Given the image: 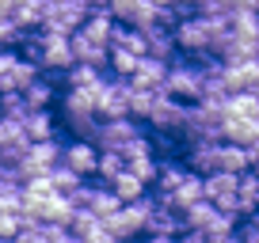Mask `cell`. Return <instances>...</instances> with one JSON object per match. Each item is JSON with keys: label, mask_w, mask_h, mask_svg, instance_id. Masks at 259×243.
<instances>
[{"label": "cell", "mask_w": 259, "mask_h": 243, "mask_svg": "<svg viewBox=\"0 0 259 243\" xmlns=\"http://www.w3.org/2000/svg\"><path fill=\"white\" fill-rule=\"evenodd\" d=\"M168 95L183 99V103H202L206 95V61H171V73H168Z\"/></svg>", "instance_id": "1"}, {"label": "cell", "mask_w": 259, "mask_h": 243, "mask_svg": "<svg viewBox=\"0 0 259 243\" xmlns=\"http://www.w3.org/2000/svg\"><path fill=\"white\" fill-rule=\"evenodd\" d=\"M187 106L183 99L168 95V88L160 91V99H156V106L149 110V133H168V137H183V126H187Z\"/></svg>", "instance_id": "2"}, {"label": "cell", "mask_w": 259, "mask_h": 243, "mask_svg": "<svg viewBox=\"0 0 259 243\" xmlns=\"http://www.w3.org/2000/svg\"><path fill=\"white\" fill-rule=\"evenodd\" d=\"M141 133H145L141 122L130 118V114L126 118H103L99 122V133H96V145H99V152H107V148H118L122 152V148H126L134 137H141Z\"/></svg>", "instance_id": "3"}, {"label": "cell", "mask_w": 259, "mask_h": 243, "mask_svg": "<svg viewBox=\"0 0 259 243\" xmlns=\"http://www.w3.org/2000/svg\"><path fill=\"white\" fill-rule=\"evenodd\" d=\"M46 34V49H42V73H69L76 65V49H73V34H54V31H42Z\"/></svg>", "instance_id": "4"}, {"label": "cell", "mask_w": 259, "mask_h": 243, "mask_svg": "<svg viewBox=\"0 0 259 243\" xmlns=\"http://www.w3.org/2000/svg\"><path fill=\"white\" fill-rule=\"evenodd\" d=\"M183 163L191 171H198V175H213V171H221V141H213V137L187 141Z\"/></svg>", "instance_id": "5"}, {"label": "cell", "mask_w": 259, "mask_h": 243, "mask_svg": "<svg viewBox=\"0 0 259 243\" xmlns=\"http://www.w3.org/2000/svg\"><path fill=\"white\" fill-rule=\"evenodd\" d=\"M111 12H114V19L118 23H126V27H153L156 19H160V8H156L153 0H111Z\"/></svg>", "instance_id": "6"}, {"label": "cell", "mask_w": 259, "mask_h": 243, "mask_svg": "<svg viewBox=\"0 0 259 243\" xmlns=\"http://www.w3.org/2000/svg\"><path fill=\"white\" fill-rule=\"evenodd\" d=\"M61 163H69L73 171H80L84 178H99V145L96 141L73 137L69 145H65V160Z\"/></svg>", "instance_id": "7"}, {"label": "cell", "mask_w": 259, "mask_h": 243, "mask_svg": "<svg viewBox=\"0 0 259 243\" xmlns=\"http://www.w3.org/2000/svg\"><path fill=\"white\" fill-rule=\"evenodd\" d=\"M225 84L229 91H255L259 88V61H225Z\"/></svg>", "instance_id": "8"}, {"label": "cell", "mask_w": 259, "mask_h": 243, "mask_svg": "<svg viewBox=\"0 0 259 243\" xmlns=\"http://www.w3.org/2000/svg\"><path fill=\"white\" fill-rule=\"evenodd\" d=\"M73 49H76V61H84V65L111 69V46H103V42H92L84 31H73Z\"/></svg>", "instance_id": "9"}, {"label": "cell", "mask_w": 259, "mask_h": 243, "mask_svg": "<svg viewBox=\"0 0 259 243\" xmlns=\"http://www.w3.org/2000/svg\"><path fill=\"white\" fill-rule=\"evenodd\" d=\"M145 34H149V57H160V61H176L179 42H176V31H171V27L153 23V27H145Z\"/></svg>", "instance_id": "10"}, {"label": "cell", "mask_w": 259, "mask_h": 243, "mask_svg": "<svg viewBox=\"0 0 259 243\" xmlns=\"http://www.w3.org/2000/svg\"><path fill=\"white\" fill-rule=\"evenodd\" d=\"M23 99H27L31 110H54V106H57V80L38 76L34 84H27V88H23Z\"/></svg>", "instance_id": "11"}, {"label": "cell", "mask_w": 259, "mask_h": 243, "mask_svg": "<svg viewBox=\"0 0 259 243\" xmlns=\"http://www.w3.org/2000/svg\"><path fill=\"white\" fill-rule=\"evenodd\" d=\"M225 141L233 145H255L259 141V118H244V114H229L225 118Z\"/></svg>", "instance_id": "12"}, {"label": "cell", "mask_w": 259, "mask_h": 243, "mask_svg": "<svg viewBox=\"0 0 259 243\" xmlns=\"http://www.w3.org/2000/svg\"><path fill=\"white\" fill-rule=\"evenodd\" d=\"M171 73V61H160V57H141V69L134 73V84L138 88H164Z\"/></svg>", "instance_id": "13"}, {"label": "cell", "mask_w": 259, "mask_h": 243, "mask_svg": "<svg viewBox=\"0 0 259 243\" xmlns=\"http://www.w3.org/2000/svg\"><path fill=\"white\" fill-rule=\"evenodd\" d=\"M191 175V167L179 160H160V175H156L153 183V194H176L179 187H183V178Z\"/></svg>", "instance_id": "14"}, {"label": "cell", "mask_w": 259, "mask_h": 243, "mask_svg": "<svg viewBox=\"0 0 259 243\" xmlns=\"http://www.w3.org/2000/svg\"><path fill=\"white\" fill-rule=\"evenodd\" d=\"M107 187H111L114 194L122 198V202H138V198H145L149 190H153V187L145 183V178H141V175H134L130 167H126V171H118V175H114L111 183H107Z\"/></svg>", "instance_id": "15"}, {"label": "cell", "mask_w": 259, "mask_h": 243, "mask_svg": "<svg viewBox=\"0 0 259 243\" xmlns=\"http://www.w3.org/2000/svg\"><path fill=\"white\" fill-rule=\"evenodd\" d=\"M236 194H240V175H233V171L206 175V198L210 202H225V198H236Z\"/></svg>", "instance_id": "16"}, {"label": "cell", "mask_w": 259, "mask_h": 243, "mask_svg": "<svg viewBox=\"0 0 259 243\" xmlns=\"http://www.w3.org/2000/svg\"><path fill=\"white\" fill-rule=\"evenodd\" d=\"M23 126H27V137H31V141H54L61 122H57L54 110H31Z\"/></svg>", "instance_id": "17"}, {"label": "cell", "mask_w": 259, "mask_h": 243, "mask_svg": "<svg viewBox=\"0 0 259 243\" xmlns=\"http://www.w3.org/2000/svg\"><path fill=\"white\" fill-rule=\"evenodd\" d=\"M206 198V175H198V171H191V175L183 178V187L171 194V205H176L179 213L187 209V205H194V202H202Z\"/></svg>", "instance_id": "18"}, {"label": "cell", "mask_w": 259, "mask_h": 243, "mask_svg": "<svg viewBox=\"0 0 259 243\" xmlns=\"http://www.w3.org/2000/svg\"><path fill=\"white\" fill-rule=\"evenodd\" d=\"M218 213H221L218 205H213L210 198H202V202H194V205H187V209H183V224L194 228V232H206V228L218 220Z\"/></svg>", "instance_id": "19"}, {"label": "cell", "mask_w": 259, "mask_h": 243, "mask_svg": "<svg viewBox=\"0 0 259 243\" xmlns=\"http://www.w3.org/2000/svg\"><path fill=\"white\" fill-rule=\"evenodd\" d=\"M16 145H31L27 137V126L23 118H12V114H0V152H8Z\"/></svg>", "instance_id": "20"}, {"label": "cell", "mask_w": 259, "mask_h": 243, "mask_svg": "<svg viewBox=\"0 0 259 243\" xmlns=\"http://www.w3.org/2000/svg\"><path fill=\"white\" fill-rule=\"evenodd\" d=\"M141 69V53L126 46H111V76H122V80H134V73Z\"/></svg>", "instance_id": "21"}, {"label": "cell", "mask_w": 259, "mask_h": 243, "mask_svg": "<svg viewBox=\"0 0 259 243\" xmlns=\"http://www.w3.org/2000/svg\"><path fill=\"white\" fill-rule=\"evenodd\" d=\"M221 171H233V175L251 171L248 148H244V145H233V141H221Z\"/></svg>", "instance_id": "22"}, {"label": "cell", "mask_w": 259, "mask_h": 243, "mask_svg": "<svg viewBox=\"0 0 259 243\" xmlns=\"http://www.w3.org/2000/svg\"><path fill=\"white\" fill-rule=\"evenodd\" d=\"M259 209V171H244L240 175V217H251Z\"/></svg>", "instance_id": "23"}, {"label": "cell", "mask_w": 259, "mask_h": 243, "mask_svg": "<svg viewBox=\"0 0 259 243\" xmlns=\"http://www.w3.org/2000/svg\"><path fill=\"white\" fill-rule=\"evenodd\" d=\"M73 235L76 239H92V235H99L103 232V217L99 213H92V209H76V217H73Z\"/></svg>", "instance_id": "24"}, {"label": "cell", "mask_w": 259, "mask_h": 243, "mask_svg": "<svg viewBox=\"0 0 259 243\" xmlns=\"http://www.w3.org/2000/svg\"><path fill=\"white\" fill-rule=\"evenodd\" d=\"M103 80V69L96 65H84V61H76L69 73H65V88H92V84Z\"/></svg>", "instance_id": "25"}, {"label": "cell", "mask_w": 259, "mask_h": 243, "mask_svg": "<svg viewBox=\"0 0 259 243\" xmlns=\"http://www.w3.org/2000/svg\"><path fill=\"white\" fill-rule=\"evenodd\" d=\"M122 205H126V202H122V198L114 194L111 187H107L103 178H99V190H96V198H92V205H88V209H92V213H99V217H111V213H118Z\"/></svg>", "instance_id": "26"}, {"label": "cell", "mask_w": 259, "mask_h": 243, "mask_svg": "<svg viewBox=\"0 0 259 243\" xmlns=\"http://www.w3.org/2000/svg\"><path fill=\"white\" fill-rule=\"evenodd\" d=\"M229 114H244V118H259V91H233L225 103Z\"/></svg>", "instance_id": "27"}, {"label": "cell", "mask_w": 259, "mask_h": 243, "mask_svg": "<svg viewBox=\"0 0 259 243\" xmlns=\"http://www.w3.org/2000/svg\"><path fill=\"white\" fill-rule=\"evenodd\" d=\"M50 178H54L57 194H65V198H69V194H73V190H76V187L84 183V175H80V171H73L69 163H57V167L50 171Z\"/></svg>", "instance_id": "28"}, {"label": "cell", "mask_w": 259, "mask_h": 243, "mask_svg": "<svg viewBox=\"0 0 259 243\" xmlns=\"http://www.w3.org/2000/svg\"><path fill=\"white\" fill-rule=\"evenodd\" d=\"M118 171H126V156H122L118 148H107V152H99V178H103V183H111Z\"/></svg>", "instance_id": "29"}, {"label": "cell", "mask_w": 259, "mask_h": 243, "mask_svg": "<svg viewBox=\"0 0 259 243\" xmlns=\"http://www.w3.org/2000/svg\"><path fill=\"white\" fill-rule=\"evenodd\" d=\"M23 213H0V235L4 239H16L19 232H23Z\"/></svg>", "instance_id": "30"}, {"label": "cell", "mask_w": 259, "mask_h": 243, "mask_svg": "<svg viewBox=\"0 0 259 243\" xmlns=\"http://www.w3.org/2000/svg\"><path fill=\"white\" fill-rule=\"evenodd\" d=\"M96 190H99V183H80V187L69 194V202L76 205V209H88L92 205V198H96Z\"/></svg>", "instance_id": "31"}, {"label": "cell", "mask_w": 259, "mask_h": 243, "mask_svg": "<svg viewBox=\"0 0 259 243\" xmlns=\"http://www.w3.org/2000/svg\"><path fill=\"white\" fill-rule=\"evenodd\" d=\"M236 239L240 243H259V224H251V220L244 217L240 224H236Z\"/></svg>", "instance_id": "32"}, {"label": "cell", "mask_w": 259, "mask_h": 243, "mask_svg": "<svg viewBox=\"0 0 259 243\" xmlns=\"http://www.w3.org/2000/svg\"><path fill=\"white\" fill-rule=\"evenodd\" d=\"M179 243H210V239H206V232H194V228H187V232L179 235Z\"/></svg>", "instance_id": "33"}, {"label": "cell", "mask_w": 259, "mask_h": 243, "mask_svg": "<svg viewBox=\"0 0 259 243\" xmlns=\"http://www.w3.org/2000/svg\"><path fill=\"white\" fill-rule=\"evenodd\" d=\"M8 91H19V88H16V80H12L8 73H0V95H8Z\"/></svg>", "instance_id": "34"}, {"label": "cell", "mask_w": 259, "mask_h": 243, "mask_svg": "<svg viewBox=\"0 0 259 243\" xmlns=\"http://www.w3.org/2000/svg\"><path fill=\"white\" fill-rule=\"evenodd\" d=\"M12 4L16 0H0V16H12Z\"/></svg>", "instance_id": "35"}, {"label": "cell", "mask_w": 259, "mask_h": 243, "mask_svg": "<svg viewBox=\"0 0 259 243\" xmlns=\"http://www.w3.org/2000/svg\"><path fill=\"white\" fill-rule=\"evenodd\" d=\"M153 4H156V8H176L179 0H153Z\"/></svg>", "instance_id": "36"}, {"label": "cell", "mask_w": 259, "mask_h": 243, "mask_svg": "<svg viewBox=\"0 0 259 243\" xmlns=\"http://www.w3.org/2000/svg\"><path fill=\"white\" fill-rule=\"evenodd\" d=\"M4 167H8V160H4V152H0V171H4Z\"/></svg>", "instance_id": "37"}, {"label": "cell", "mask_w": 259, "mask_h": 243, "mask_svg": "<svg viewBox=\"0 0 259 243\" xmlns=\"http://www.w3.org/2000/svg\"><path fill=\"white\" fill-rule=\"evenodd\" d=\"M0 243H16V239H4V235H0Z\"/></svg>", "instance_id": "38"}, {"label": "cell", "mask_w": 259, "mask_h": 243, "mask_svg": "<svg viewBox=\"0 0 259 243\" xmlns=\"http://www.w3.org/2000/svg\"><path fill=\"white\" fill-rule=\"evenodd\" d=\"M4 49H8V46H4V42H0V53H4Z\"/></svg>", "instance_id": "39"}, {"label": "cell", "mask_w": 259, "mask_h": 243, "mask_svg": "<svg viewBox=\"0 0 259 243\" xmlns=\"http://www.w3.org/2000/svg\"><path fill=\"white\" fill-rule=\"evenodd\" d=\"M229 243H240V239H236V235H233V239H229Z\"/></svg>", "instance_id": "40"}, {"label": "cell", "mask_w": 259, "mask_h": 243, "mask_svg": "<svg viewBox=\"0 0 259 243\" xmlns=\"http://www.w3.org/2000/svg\"><path fill=\"white\" fill-rule=\"evenodd\" d=\"M255 171H259V163H255Z\"/></svg>", "instance_id": "41"}]
</instances>
